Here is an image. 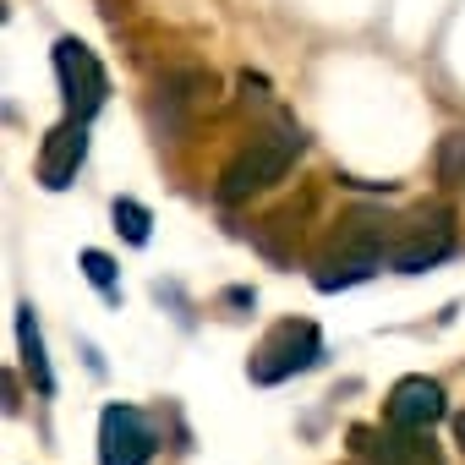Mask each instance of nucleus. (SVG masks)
<instances>
[{
  "instance_id": "obj_1",
  "label": "nucleus",
  "mask_w": 465,
  "mask_h": 465,
  "mask_svg": "<svg viewBox=\"0 0 465 465\" xmlns=\"http://www.w3.org/2000/svg\"><path fill=\"white\" fill-rule=\"evenodd\" d=\"M296 153H302V132H296V126L258 137L236 164L219 175V203H242V197H252V192L274 186V181L291 170V159H296Z\"/></svg>"
},
{
  "instance_id": "obj_2",
  "label": "nucleus",
  "mask_w": 465,
  "mask_h": 465,
  "mask_svg": "<svg viewBox=\"0 0 465 465\" xmlns=\"http://www.w3.org/2000/svg\"><path fill=\"white\" fill-rule=\"evenodd\" d=\"M55 77H61V99H66V115H83L94 121L110 99V77L99 66V55L83 45V39H61L55 45Z\"/></svg>"
},
{
  "instance_id": "obj_3",
  "label": "nucleus",
  "mask_w": 465,
  "mask_h": 465,
  "mask_svg": "<svg viewBox=\"0 0 465 465\" xmlns=\"http://www.w3.org/2000/svg\"><path fill=\"white\" fill-rule=\"evenodd\" d=\"M323 361V334L312 329V323H280L263 345H258V356H252V383H285L291 372H307V367H318Z\"/></svg>"
},
{
  "instance_id": "obj_4",
  "label": "nucleus",
  "mask_w": 465,
  "mask_h": 465,
  "mask_svg": "<svg viewBox=\"0 0 465 465\" xmlns=\"http://www.w3.org/2000/svg\"><path fill=\"white\" fill-rule=\"evenodd\" d=\"M153 421L137 405H104L99 411V465H148L153 460Z\"/></svg>"
},
{
  "instance_id": "obj_5",
  "label": "nucleus",
  "mask_w": 465,
  "mask_h": 465,
  "mask_svg": "<svg viewBox=\"0 0 465 465\" xmlns=\"http://www.w3.org/2000/svg\"><path fill=\"white\" fill-rule=\"evenodd\" d=\"M83 159H88V121H83V115H66V121L45 137V148H39V186H45V192H66V186L77 181Z\"/></svg>"
},
{
  "instance_id": "obj_6",
  "label": "nucleus",
  "mask_w": 465,
  "mask_h": 465,
  "mask_svg": "<svg viewBox=\"0 0 465 465\" xmlns=\"http://www.w3.org/2000/svg\"><path fill=\"white\" fill-rule=\"evenodd\" d=\"M449 416V405H443V389L432 383V378H400L394 383V394H389V421L400 427V432H427V427H438Z\"/></svg>"
},
{
  "instance_id": "obj_7",
  "label": "nucleus",
  "mask_w": 465,
  "mask_h": 465,
  "mask_svg": "<svg viewBox=\"0 0 465 465\" xmlns=\"http://www.w3.org/2000/svg\"><path fill=\"white\" fill-rule=\"evenodd\" d=\"M449 247H454V224H449V213H438V208H432V213H421V219H416L411 236L389 252V263H394L400 274H421V269H432Z\"/></svg>"
},
{
  "instance_id": "obj_8",
  "label": "nucleus",
  "mask_w": 465,
  "mask_h": 465,
  "mask_svg": "<svg viewBox=\"0 0 465 465\" xmlns=\"http://www.w3.org/2000/svg\"><path fill=\"white\" fill-rule=\"evenodd\" d=\"M378 269H383V247H378V242H345V252H334V258L318 263L312 285H318V291H345V285L372 280Z\"/></svg>"
},
{
  "instance_id": "obj_9",
  "label": "nucleus",
  "mask_w": 465,
  "mask_h": 465,
  "mask_svg": "<svg viewBox=\"0 0 465 465\" xmlns=\"http://www.w3.org/2000/svg\"><path fill=\"white\" fill-rule=\"evenodd\" d=\"M17 345H23V361L34 372V389L39 394H55V372H50V356H45V334L34 323V307H17Z\"/></svg>"
},
{
  "instance_id": "obj_10",
  "label": "nucleus",
  "mask_w": 465,
  "mask_h": 465,
  "mask_svg": "<svg viewBox=\"0 0 465 465\" xmlns=\"http://www.w3.org/2000/svg\"><path fill=\"white\" fill-rule=\"evenodd\" d=\"M110 213H115V230H121L132 247H143V242H148V224H153V219H148V208H143V203L115 197V208H110Z\"/></svg>"
},
{
  "instance_id": "obj_11",
  "label": "nucleus",
  "mask_w": 465,
  "mask_h": 465,
  "mask_svg": "<svg viewBox=\"0 0 465 465\" xmlns=\"http://www.w3.org/2000/svg\"><path fill=\"white\" fill-rule=\"evenodd\" d=\"M438 170H443V181L465 186V132H454V137L443 143V153H438Z\"/></svg>"
},
{
  "instance_id": "obj_12",
  "label": "nucleus",
  "mask_w": 465,
  "mask_h": 465,
  "mask_svg": "<svg viewBox=\"0 0 465 465\" xmlns=\"http://www.w3.org/2000/svg\"><path fill=\"white\" fill-rule=\"evenodd\" d=\"M83 274H88L104 296H115V263H110L104 252H83Z\"/></svg>"
},
{
  "instance_id": "obj_13",
  "label": "nucleus",
  "mask_w": 465,
  "mask_h": 465,
  "mask_svg": "<svg viewBox=\"0 0 465 465\" xmlns=\"http://www.w3.org/2000/svg\"><path fill=\"white\" fill-rule=\"evenodd\" d=\"M454 443H460V454H465V416H454Z\"/></svg>"
}]
</instances>
